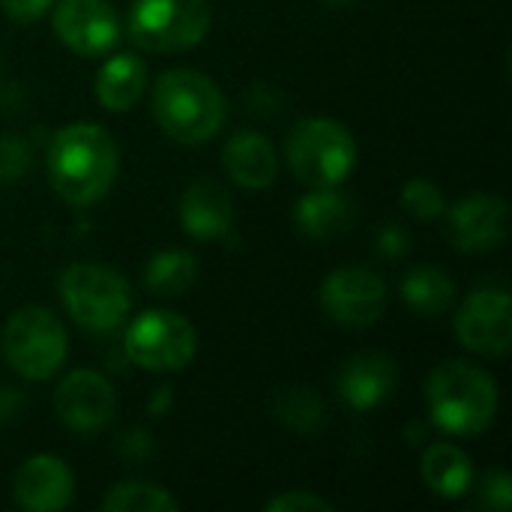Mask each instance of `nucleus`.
<instances>
[{"label": "nucleus", "instance_id": "obj_1", "mask_svg": "<svg viewBox=\"0 0 512 512\" xmlns=\"http://www.w3.org/2000/svg\"><path fill=\"white\" fill-rule=\"evenodd\" d=\"M120 171V147L99 123H69L48 147V183L72 207H90L108 195Z\"/></svg>", "mask_w": 512, "mask_h": 512}, {"label": "nucleus", "instance_id": "obj_2", "mask_svg": "<svg viewBox=\"0 0 512 512\" xmlns=\"http://www.w3.org/2000/svg\"><path fill=\"white\" fill-rule=\"evenodd\" d=\"M153 117L177 144H204L228 120V99L219 84L198 69H168L153 84Z\"/></svg>", "mask_w": 512, "mask_h": 512}, {"label": "nucleus", "instance_id": "obj_3", "mask_svg": "<svg viewBox=\"0 0 512 512\" xmlns=\"http://www.w3.org/2000/svg\"><path fill=\"white\" fill-rule=\"evenodd\" d=\"M426 405L441 432L456 438L480 435L495 423L498 384L477 363L447 360L426 381Z\"/></svg>", "mask_w": 512, "mask_h": 512}, {"label": "nucleus", "instance_id": "obj_4", "mask_svg": "<svg viewBox=\"0 0 512 512\" xmlns=\"http://www.w3.org/2000/svg\"><path fill=\"white\" fill-rule=\"evenodd\" d=\"M57 294L66 315L90 333L117 330L132 309V291L126 276L96 261L69 264L57 279Z\"/></svg>", "mask_w": 512, "mask_h": 512}, {"label": "nucleus", "instance_id": "obj_5", "mask_svg": "<svg viewBox=\"0 0 512 512\" xmlns=\"http://www.w3.org/2000/svg\"><path fill=\"white\" fill-rule=\"evenodd\" d=\"M285 159L309 189L339 186L357 165V141L351 129L333 117H303L288 129Z\"/></svg>", "mask_w": 512, "mask_h": 512}, {"label": "nucleus", "instance_id": "obj_6", "mask_svg": "<svg viewBox=\"0 0 512 512\" xmlns=\"http://www.w3.org/2000/svg\"><path fill=\"white\" fill-rule=\"evenodd\" d=\"M210 21V0H132L126 33L141 51L174 54L201 45Z\"/></svg>", "mask_w": 512, "mask_h": 512}, {"label": "nucleus", "instance_id": "obj_7", "mask_svg": "<svg viewBox=\"0 0 512 512\" xmlns=\"http://www.w3.org/2000/svg\"><path fill=\"white\" fill-rule=\"evenodd\" d=\"M69 351L66 327L45 306H21L3 327V357L9 369L27 381H48L57 375Z\"/></svg>", "mask_w": 512, "mask_h": 512}, {"label": "nucleus", "instance_id": "obj_8", "mask_svg": "<svg viewBox=\"0 0 512 512\" xmlns=\"http://www.w3.org/2000/svg\"><path fill=\"white\" fill-rule=\"evenodd\" d=\"M123 348L138 369L168 375L192 363L198 351V333L192 321L180 312L147 309L129 324L123 336Z\"/></svg>", "mask_w": 512, "mask_h": 512}, {"label": "nucleus", "instance_id": "obj_9", "mask_svg": "<svg viewBox=\"0 0 512 512\" xmlns=\"http://www.w3.org/2000/svg\"><path fill=\"white\" fill-rule=\"evenodd\" d=\"M318 303L333 324L366 330L387 309V285L366 267H339L324 279Z\"/></svg>", "mask_w": 512, "mask_h": 512}, {"label": "nucleus", "instance_id": "obj_10", "mask_svg": "<svg viewBox=\"0 0 512 512\" xmlns=\"http://www.w3.org/2000/svg\"><path fill=\"white\" fill-rule=\"evenodd\" d=\"M51 27L78 57H102L123 36L120 15L108 0H54Z\"/></svg>", "mask_w": 512, "mask_h": 512}, {"label": "nucleus", "instance_id": "obj_11", "mask_svg": "<svg viewBox=\"0 0 512 512\" xmlns=\"http://www.w3.org/2000/svg\"><path fill=\"white\" fill-rule=\"evenodd\" d=\"M456 339L465 351L504 357L512 342V303L504 288L474 291L456 312Z\"/></svg>", "mask_w": 512, "mask_h": 512}, {"label": "nucleus", "instance_id": "obj_12", "mask_svg": "<svg viewBox=\"0 0 512 512\" xmlns=\"http://www.w3.org/2000/svg\"><path fill=\"white\" fill-rule=\"evenodd\" d=\"M54 411L69 432L90 435L114 420L117 396L105 375L93 369H75L60 378L54 390Z\"/></svg>", "mask_w": 512, "mask_h": 512}, {"label": "nucleus", "instance_id": "obj_13", "mask_svg": "<svg viewBox=\"0 0 512 512\" xmlns=\"http://www.w3.org/2000/svg\"><path fill=\"white\" fill-rule=\"evenodd\" d=\"M447 237L459 252H492L507 240V201L495 192H471L447 210Z\"/></svg>", "mask_w": 512, "mask_h": 512}, {"label": "nucleus", "instance_id": "obj_14", "mask_svg": "<svg viewBox=\"0 0 512 512\" xmlns=\"http://www.w3.org/2000/svg\"><path fill=\"white\" fill-rule=\"evenodd\" d=\"M15 504L27 512L66 510L75 498V474L60 456L36 453L24 459L12 477Z\"/></svg>", "mask_w": 512, "mask_h": 512}, {"label": "nucleus", "instance_id": "obj_15", "mask_svg": "<svg viewBox=\"0 0 512 512\" xmlns=\"http://www.w3.org/2000/svg\"><path fill=\"white\" fill-rule=\"evenodd\" d=\"M396 390V363L381 351H360L348 357L336 375L339 399L354 411H372Z\"/></svg>", "mask_w": 512, "mask_h": 512}, {"label": "nucleus", "instance_id": "obj_16", "mask_svg": "<svg viewBox=\"0 0 512 512\" xmlns=\"http://www.w3.org/2000/svg\"><path fill=\"white\" fill-rule=\"evenodd\" d=\"M222 165L228 177L243 189H267L279 174V153L273 141L255 129H240L225 141Z\"/></svg>", "mask_w": 512, "mask_h": 512}, {"label": "nucleus", "instance_id": "obj_17", "mask_svg": "<svg viewBox=\"0 0 512 512\" xmlns=\"http://www.w3.org/2000/svg\"><path fill=\"white\" fill-rule=\"evenodd\" d=\"M180 225L192 240H219L231 231L234 222V204L225 186L213 180H195L180 195Z\"/></svg>", "mask_w": 512, "mask_h": 512}, {"label": "nucleus", "instance_id": "obj_18", "mask_svg": "<svg viewBox=\"0 0 512 512\" xmlns=\"http://www.w3.org/2000/svg\"><path fill=\"white\" fill-rule=\"evenodd\" d=\"M294 222L312 240H333L354 228L357 204L345 192H339V186H318L297 201Z\"/></svg>", "mask_w": 512, "mask_h": 512}, {"label": "nucleus", "instance_id": "obj_19", "mask_svg": "<svg viewBox=\"0 0 512 512\" xmlns=\"http://www.w3.org/2000/svg\"><path fill=\"white\" fill-rule=\"evenodd\" d=\"M96 102L105 111L123 114L132 105H138V99L147 90V63L138 54L120 51L114 57H108L99 72H96Z\"/></svg>", "mask_w": 512, "mask_h": 512}, {"label": "nucleus", "instance_id": "obj_20", "mask_svg": "<svg viewBox=\"0 0 512 512\" xmlns=\"http://www.w3.org/2000/svg\"><path fill=\"white\" fill-rule=\"evenodd\" d=\"M420 474L429 492L444 501L465 498L474 483L471 456L456 444H432L420 459Z\"/></svg>", "mask_w": 512, "mask_h": 512}, {"label": "nucleus", "instance_id": "obj_21", "mask_svg": "<svg viewBox=\"0 0 512 512\" xmlns=\"http://www.w3.org/2000/svg\"><path fill=\"white\" fill-rule=\"evenodd\" d=\"M402 300L408 309L420 312V315H441L453 306L456 300V285L447 276V270L423 264L405 273L402 279Z\"/></svg>", "mask_w": 512, "mask_h": 512}, {"label": "nucleus", "instance_id": "obj_22", "mask_svg": "<svg viewBox=\"0 0 512 512\" xmlns=\"http://www.w3.org/2000/svg\"><path fill=\"white\" fill-rule=\"evenodd\" d=\"M198 279V261L192 252L183 249H159L144 264V285L156 297H177L186 294Z\"/></svg>", "mask_w": 512, "mask_h": 512}, {"label": "nucleus", "instance_id": "obj_23", "mask_svg": "<svg viewBox=\"0 0 512 512\" xmlns=\"http://www.w3.org/2000/svg\"><path fill=\"white\" fill-rule=\"evenodd\" d=\"M102 510L108 512H174L180 510L177 498L168 495L162 486L144 483V480H123L117 483L105 498Z\"/></svg>", "mask_w": 512, "mask_h": 512}, {"label": "nucleus", "instance_id": "obj_24", "mask_svg": "<svg viewBox=\"0 0 512 512\" xmlns=\"http://www.w3.org/2000/svg\"><path fill=\"white\" fill-rule=\"evenodd\" d=\"M276 414L297 432H315L324 423V402L309 387H294L276 402Z\"/></svg>", "mask_w": 512, "mask_h": 512}, {"label": "nucleus", "instance_id": "obj_25", "mask_svg": "<svg viewBox=\"0 0 512 512\" xmlns=\"http://www.w3.org/2000/svg\"><path fill=\"white\" fill-rule=\"evenodd\" d=\"M402 207L408 216L420 219V222H432L447 210L444 192L438 183H432L429 177H411L402 186Z\"/></svg>", "mask_w": 512, "mask_h": 512}, {"label": "nucleus", "instance_id": "obj_26", "mask_svg": "<svg viewBox=\"0 0 512 512\" xmlns=\"http://www.w3.org/2000/svg\"><path fill=\"white\" fill-rule=\"evenodd\" d=\"M33 153L30 144L18 135L0 138V183H18L30 171Z\"/></svg>", "mask_w": 512, "mask_h": 512}, {"label": "nucleus", "instance_id": "obj_27", "mask_svg": "<svg viewBox=\"0 0 512 512\" xmlns=\"http://www.w3.org/2000/svg\"><path fill=\"white\" fill-rule=\"evenodd\" d=\"M267 512H333V504L312 492H282L264 504Z\"/></svg>", "mask_w": 512, "mask_h": 512}, {"label": "nucleus", "instance_id": "obj_28", "mask_svg": "<svg viewBox=\"0 0 512 512\" xmlns=\"http://www.w3.org/2000/svg\"><path fill=\"white\" fill-rule=\"evenodd\" d=\"M480 501L489 510L507 512L512 507V480L504 471H492L483 477V489H480Z\"/></svg>", "mask_w": 512, "mask_h": 512}, {"label": "nucleus", "instance_id": "obj_29", "mask_svg": "<svg viewBox=\"0 0 512 512\" xmlns=\"http://www.w3.org/2000/svg\"><path fill=\"white\" fill-rule=\"evenodd\" d=\"M54 6V0H0V9L6 12V18L18 21V24H30L39 21L42 15H48Z\"/></svg>", "mask_w": 512, "mask_h": 512}, {"label": "nucleus", "instance_id": "obj_30", "mask_svg": "<svg viewBox=\"0 0 512 512\" xmlns=\"http://www.w3.org/2000/svg\"><path fill=\"white\" fill-rule=\"evenodd\" d=\"M378 252L384 258H402L408 252V231L399 225H384L378 234Z\"/></svg>", "mask_w": 512, "mask_h": 512}, {"label": "nucleus", "instance_id": "obj_31", "mask_svg": "<svg viewBox=\"0 0 512 512\" xmlns=\"http://www.w3.org/2000/svg\"><path fill=\"white\" fill-rule=\"evenodd\" d=\"M24 408V396L18 390L0 387V423H12Z\"/></svg>", "mask_w": 512, "mask_h": 512}, {"label": "nucleus", "instance_id": "obj_32", "mask_svg": "<svg viewBox=\"0 0 512 512\" xmlns=\"http://www.w3.org/2000/svg\"><path fill=\"white\" fill-rule=\"evenodd\" d=\"M327 3H354V0H327Z\"/></svg>", "mask_w": 512, "mask_h": 512}]
</instances>
